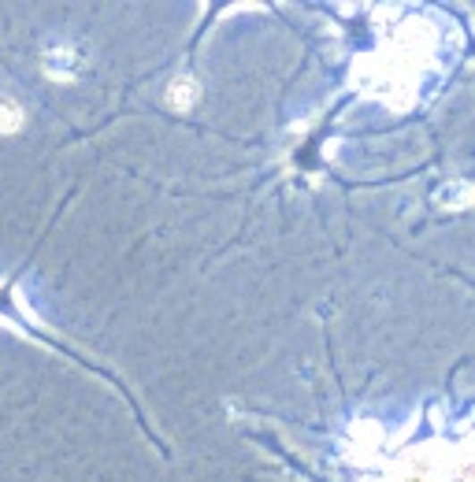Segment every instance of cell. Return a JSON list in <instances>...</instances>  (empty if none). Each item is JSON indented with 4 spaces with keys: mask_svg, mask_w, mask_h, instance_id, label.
<instances>
[{
    "mask_svg": "<svg viewBox=\"0 0 475 482\" xmlns=\"http://www.w3.org/2000/svg\"><path fill=\"white\" fill-rule=\"evenodd\" d=\"M197 97H201V89H197L193 79H174V82L167 86V105H171L174 112H190V108L197 105Z\"/></svg>",
    "mask_w": 475,
    "mask_h": 482,
    "instance_id": "7a4b0ae2",
    "label": "cell"
},
{
    "mask_svg": "<svg viewBox=\"0 0 475 482\" xmlns=\"http://www.w3.org/2000/svg\"><path fill=\"white\" fill-rule=\"evenodd\" d=\"M22 108H19V100H12V97H0V134H15V131H22Z\"/></svg>",
    "mask_w": 475,
    "mask_h": 482,
    "instance_id": "3957f363",
    "label": "cell"
},
{
    "mask_svg": "<svg viewBox=\"0 0 475 482\" xmlns=\"http://www.w3.org/2000/svg\"><path fill=\"white\" fill-rule=\"evenodd\" d=\"M41 71L53 82H74L86 71V53L74 41H53L41 53Z\"/></svg>",
    "mask_w": 475,
    "mask_h": 482,
    "instance_id": "6da1fadb",
    "label": "cell"
}]
</instances>
